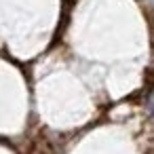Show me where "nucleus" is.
Segmentation results:
<instances>
[{"instance_id": "obj_1", "label": "nucleus", "mask_w": 154, "mask_h": 154, "mask_svg": "<svg viewBox=\"0 0 154 154\" xmlns=\"http://www.w3.org/2000/svg\"><path fill=\"white\" fill-rule=\"evenodd\" d=\"M148 110H150V114L154 116V89H152V93H150V97H148Z\"/></svg>"}]
</instances>
